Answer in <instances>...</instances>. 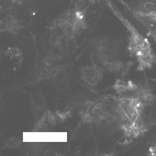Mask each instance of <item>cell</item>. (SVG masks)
<instances>
[{
  "instance_id": "6da1fadb",
  "label": "cell",
  "mask_w": 156,
  "mask_h": 156,
  "mask_svg": "<svg viewBox=\"0 0 156 156\" xmlns=\"http://www.w3.org/2000/svg\"><path fill=\"white\" fill-rule=\"evenodd\" d=\"M128 27L130 32L128 47L129 52L136 58L139 65L147 66L152 64L155 56L149 40L130 23Z\"/></svg>"
},
{
  "instance_id": "7a4b0ae2",
  "label": "cell",
  "mask_w": 156,
  "mask_h": 156,
  "mask_svg": "<svg viewBox=\"0 0 156 156\" xmlns=\"http://www.w3.org/2000/svg\"><path fill=\"white\" fill-rule=\"evenodd\" d=\"M147 16H151V17H153L154 19H156V11L153 12L152 13L148 15Z\"/></svg>"
},
{
  "instance_id": "3957f363",
  "label": "cell",
  "mask_w": 156,
  "mask_h": 156,
  "mask_svg": "<svg viewBox=\"0 0 156 156\" xmlns=\"http://www.w3.org/2000/svg\"><path fill=\"white\" fill-rule=\"evenodd\" d=\"M155 20H156V19H155ZM155 35H156V29H155Z\"/></svg>"
}]
</instances>
